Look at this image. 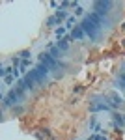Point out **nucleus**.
Masks as SVG:
<instances>
[{
    "instance_id": "16",
    "label": "nucleus",
    "mask_w": 125,
    "mask_h": 140,
    "mask_svg": "<svg viewBox=\"0 0 125 140\" xmlns=\"http://www.w3.org/2000/svg\"><path fill=\"white\" fill-rule=\"evenodd\" d=\"M17 56H19V58H21V60H28V58H30V56H32V54H30V51H23V52H19V54H17Z\"/></svg>"
},
{
    "instance_id": "3",
    "label": "nucleus",
    "mask_w": 125,
    "mask_h": 140,
    "mask_svg": "<svg viewBox=\"0 0 125 140\" xmlns=\"http://www.w3.org/2000/svg\"><path fill=\"white\" fill-rule=\"evenodd\" d=\"M88 108H90L92 114H95V112H110V110H112V108L107 105L105 97H95V99H92Z\"/></svg>"
},
{
    "instance_id": "21",
    "label": "nucleus",
    "mask_w": 125,
    "mask_h": 140,
    "mask_svg": "<svg viewBox=\"0 0 125 140\" xmlns=\"http://www.w3.org/2000/svg\"><path fill=\"white\" fill-rule=\"evenodd\" d=\"M73 92H75V93H82V92H84V88H82V86H77Z\"/></svg>"
},
{
    "instance_id": "6",
    "label": "nucleus",
    "mask_w": 125,
    "mask_h": 140,
    "mask_svg": "<svg viewBox=\"0 0 125 140\" xmlns=\"http://www.w3.org/2000/svg\"><path fill=\"white\" fill-rule=\"evenodd\" d=\"M86 17H88V19H92V21H93L95 24H99L103 30H107V28L110 26V19H108V17H101V15H97L95 11H90Z\"/></svg>"
},
{
    "instance_id": "17",
    "label": "nucleus",
    "mask_w": 125,
    "mask_h": 140,
    "mask_svg": "<svg viewBox=\"0 0 125 140\" xmlns=\"http://www.w3.org/2000/svg\"><path fill=\"white\" fill-rule=\"evenodd\" d=\"M80 15H84V9H82V6L78 4V6L75 8V17H80Z\"/></svg>"
},
{
    "instance_id": "11",
    "label": "nucleus",
    "mask_w": 125,
    "mask_h": 140,
    "mask_svg": "<svg viewBox=\"0 0 125 140\" xmlns=\"http://www.w3.org/2000/svg\"><path fill=\"white\" fill-rule=\"evenodd\" d=\"M54 17H56V21H58V24H60L62 21H66V19L69 17V13H67L66 9H62V8H60V9H58V11L54 13Z\"/></svg>"
},
{
    "instance_id": "13",
    "label": "nucleus",
    "mask_w": 125,
    "mask_h": 140,
    "mask_svg": "<svg viewBox=\"0 0 125 140\" xmlns=\"http://www.w3.org/2000/svg\"><path fill=\"white\" fill-rule=\"evenodd\" d=\"M66 30H67L66 26H62V24H60V26L56 28V37H58V39H62V37L66 36Z\"/></svg>"
},
{
    "instance_id": "7",
    "label": "nucleus",
    "mask_w": 125,
    "mask_h": 140,
    "mask_svg": "<svg viewBox=\"0 0 125 140\" xmlns=\"http://www.w3.org/2000/svg\"><path fill=\"white\" fill-rule=\"evenodd\" d=\"M112 125H114V129H116V131H119V129H123V127H125L123 114H119V112H112Z\"/></svg>"
},
{
    "instance_id": "5",
    "label": "nucleus",
    "mask_w": 125,
    "mask_h": 140,
    "mask_svg": "<svg viewBox=\"0 0 125 140\" xmlns=\"http://www.w3.org/2000/svg\"><path fill=\"white\" fill-rule=\"evenodd\" d=\"M105 101H107V105L114 110V108H119V107H123V97L121 95H118V93H114V92H110V93H107L105 95Z\"/></svg>"
},
{
    "instance_id": "12",
    "label": "nucleus",
    "mask_w": 125,
    "mask_h": 140,
    "mask_svg": "<svg viewBox=\"0 0 125 140\" xmlns=\"http://www.w3.org/2000/svg\"><path fill=\"white\" fill-rule=\"evenodd\" d=\"M73 24L77 26V17H75V15H69V17L66 19V28H73Z\"/></svg>"
},
{
    "instance_id": "4",
    "label": "nucleus",
    "mask_w": 125,
    "mask_h": 140,
    "mask_svg": "<svg viewBox=\"0 0 125 140\" xmlns=\"http://www.w3.org/2000/svg\"><path fill=\"white\" fill-rule=\"evenodd\" d=\"M112 2L110 0H103V2H95L93 4V11L97 13V15H101V17H107L108 13H110V9H112Z\"/></svg>"
},
{
    "instance_id": "9",
    "label": "nucleus",
    "mask_w": 125,
    "mask_h": 140,
    "mask_svg": "<svg viewBox=\"0 0 125 140\" xmlns=\"http://www.w3.org/2000/svg\"><path fill=\"white\" fill-rule=\"evenodd\" d=\"M71 39H73V41H75V39H77V41H82V39H84V32H82V28H80L78 24H77V26H73Z\"/></svg>"
},
{
    "instance_id": "22",
    "label": "nucleus",
    "mask_w": 125,
    "mask_h": 140,
    "mask_svg": "<svg viewBox=\"0 0 125 140\" xmlns=\"http://www.w3.org/2000/svg\"><path fill=\"white\" fill-rule=\"evenodd\" d=\"M121 47H123V51H125V39H123V43H121Z\"/></svg>"
},
{
    "instance_id": "19",
    "label": "nucleus",
    "mask_w": 125,
    "mask_h": 140,
    "mask_svg": "<svg viewBox=\"0 0 125 140\" xmlns=\"http://www.w3.org/2000/svg\"><path fill=\"white\" fill-rule=\"evenodd\" d=\"M4 81H6V84H13L15 77H13V75H6V77H4Z\"/></svg>"
},
{
    "instance_id": "2",
    "label": "nucleus",
    "mask_w": 125,
    "mask_h": 140,
    "mask_svg": "<svg viewBox=\"0 0 125 140\" xmlns=\"http://www.w3.org/2000/svg\"><path fill=\"white\" fill-rule=\"evenodd\" d=\"M23 101H24V93H21L17 90H9L2 103H4V107H15L19 103H23Z\"/></svg>"
},
{
    "instance_id": "23",
    "label": "nucleus",
    "mask_w": 125,
    "mask_h": 140,
    "mask_svg": "<svg viewBox=\"0 0 125 140\" xmlns=\"http://www.w3.org/2000/svg\"><path fill=\"white\" fill-rule=\"evenodd\" d=\"M123 119H125V114H123Z\"/></svg>"
},
{
    "instance_id": "8",
    "label": "nucleus",
    "mask_w": 125,
    "mask_h": 140,
    "mask_svg": "<svg viewBox=\"0 0 125 140\" xmlns=\"http://www.w3.org/2000/svg\"><path fill=\"white\" fill-rule=\"evenodd\" d=\"M69 41H73V39H71V36H64V37H62V39H58V49L62 51V52H66L67 49H69Z\"/></svg>"
},
{
    "instance_id": "18",
    "label": "nucleus",
    "mask_w": 125,
    "mask_h": 140,
    "mask_svg": "<svg viewBox=\"0 0 125 140\" xmlns=\"http://www.w3.org/2000/svg\"><path fill=\"white\" fill-rule=\"evenodd\" d=\"M116 88H119V90H123V92H125V81L118 78V81H116Z\"/></svg>"
},
{
    "instance_id": "20",
    "label": "nucleus",
    "mask_w": 125,
    "mask_h": 140,
    "mask_svg": "<svg viewBox=\"0 0 125 140\" xmlns=\"http://www.w3.org/2000/svg\"><path fill=\"white\" fill-rule=\"evenodd\" d=\"M119 78H121V81H125V64L121 66V71H119Z\"/></svg>"
},
{
    "instance_id": "15",
    "label": "nucleus",
    "mask_w": 125,
    "mask_h": 140,
    "mask_svg": "<svg viewBox=\"0 0 125 140\" xmlns=\"http://www.w3.org/2000/svg\"><path fill=\"white\" fill-rule=\"evenodd\" d=\"M47 26H60L58 24V21H56V17L52 15V17H49V21H47Z\"/></svg>"
},
{
    "instance_id": "10",
    "label": "nucleus",
    "mask_w": 125,
    "mask_h": 140,
    "mask_svg": "<svg viewBox=\"0 0 125 140\" xmlns=\"http://www.w3.org/2000/svg\"><path fill=\"white\" fill-rule=\"evenodd\" d=\"M47 49H49V54H51V56H52L54 60H60V58H62V51H60V49H58L56 45L49 43V45H47Z\"/></svg>"
},
{
    "instance_id": "14",
    "label": "nucleus",
    "mask_w": 125,
    "mask_h": 140,
    "mask_svg": "<svg viewBox=\"0 0 125 140\" xmlns=\"http://www.w3.org/2000/svg\"><path fill=\"white\" fill-rule=\"evenodd\" d=\"M88 140H108V136H107V134H95V133H93V134H90Z\"/></svg>"
},
{
    "instance_id": "1",
    "label": "nucleus",
    "mask_w": 125,
    "mask_h": 140,
    "mask_svg": "<svg viewBox=\"0 0 125 140\" xmlns=\"http://www.w3.org/2000/svg\"><path fill=\"white\" fill-rule=\"evenodd\" d=\"M78 26L82 28L84 36H88V37H90V41H92V43H97V41H99V37L103 36V32H105L99 24H95L92 19H88V17L82 19V23H80Z\"/></svg>"
}]
</instances>
